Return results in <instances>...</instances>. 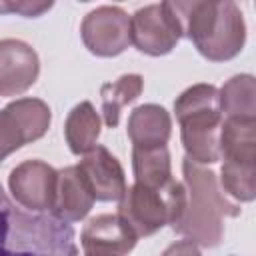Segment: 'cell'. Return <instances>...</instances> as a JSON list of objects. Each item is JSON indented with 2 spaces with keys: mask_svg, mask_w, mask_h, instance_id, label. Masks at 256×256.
<instances>
[{
  "mask_svg": "<svg viewBox=\"0 0 256 256\" xmlns=\"http://www.w3.org/2000/svg\"><path fill=\"white\" fill-rule=\"evenodd\" d=\"M186 208L174 232L182 234L196 246L214 248L224 238V220L240 214V204L230 200L218 184L216 172L188 158L182 162Z\"/></svg>",
  "mask_w": 256,
  "mask_h": 256,
  "instance_id": "6da1fadb",
  "label": "cell"
},
{
  "mask_svg": "<svg viewBox=\"0 0 256 256\" xmlns=\"http://www.w3.org/2000/svg\"><path fill=\"white\" fill-rule=\"evenodd\" d=\"M72 224L18 208L0 186V256H76Z\"/></svg>",
  "mask_w": 256,
  "mask_h": 256,
  "instance_id": "7a4b0ae2",
  "label": "cell"
},
{
  "mask_svg": "<svg viewBox=\"0 0 256 256\" xmlns=\"http://www.w3.org/2000/svg\"><path fill=\"white\" fill-rule=\"evenodd\" d=\"M182 36L210 62L238 56L246 42V24L236 2H170Z\"/></svg>",
  "mask_w": 256,
  "mask_h": 256,
  "instance_id": "3957f363",
  "label": "cell"
},
{
  "mask_svg": "<svg viewBox=\"0 0 256 256\" xmlns=\"http://www.w3.org/2000/svg\"><path fill=\"white\" fill-rule=\"evenodd\" d=\"M176 120L186 158L196 164H214L220 160L222 110L220 94L212 84H194L174 102Z\"/></svg>",
  "mask_w": 256,
  "mask_h": 256,
  "instance_id": "277c9868",
  "label": "cell"
},
{
  "mask_svg": "<svg viewBox=\"0 0 256 256\" xmlns=\"http://www.w3.org/2000/svg\"><path fill=\"white\" fill-rule=\"evenodd\" d=\"M186 208L184 182L170 180L164 186L132 184L118 202V216L132 228L136 238L152 236L166 224L176 226Z\"/></svg>",
  "mask_w": 256,
  "mask_h": 256,
  "instance_id": "5b68a950",
  "label": "cell"
},
{
  "mask_svg": "<svg viewBox=\"0 0 256 256\" xmlns=\"http://www.w3.org/2000/svg\"><path fill=\"white\" fill-rule=\"evenodd\" d=\"M52 120L50 106L38 98H18L0 110V162L28 142L42 138Z\"/></svg>",
  "mask_w": 256,
  "mask_h": 256,
  "instance_id": "8992f818",
  "label": "cell"
},
{
  "mask_svg": "<svg viewBox=\"0 0 256 256\" xmlns=\"http://www.w3.org/2000/svg\"><path fill=\"white\" fill-rule=\"evenodd\" d=\"M180 38V22L170 2L148 4L130 16V42L142 54L164 56L176 48Z\"/></svg>",
  "mask_w": 256,
  "mask_h": 256,
  "instance_id": "52a82bcc",
  "label": "cell"
},
{
  "mask_svg": "<svg viewBox=\"0 0 256 256\" xmlns=\"http://www.w3.org/2000/svg\"><path fill=\"white\" fill-rule=\"evenodd\" d=\"M80 36L90 54L102 58L118 56L132 44L130 16L118 6H98L84 16Z\"/></svg>",
  "mask_w": 256,
  "mask_h": 256,
  "instance_id": "ba28073f",
  "label": "cell"
},
{
  "mask_svg": "<svg viewBox=\"0 0 256 256\" xmlns=\"http://www.w3.org/2000/svg\"><path fill=\"white\" fill-rule=\"evenodd\" d=\"M58 170L42 160H24L12 168L8 188L14 200L28 212H50L56 196Z\"/></svg>",
  "mask_w": 256,
  "mask_h": 256,
  "instance_id": "9c48e42d",
  "label": "cell"
},
{
  "mask_svg": "<svg viewBox=\"0 0 256 256\" xmlns=\"http://www.w3.org/2000/svg\"><path fill=\"white\" fill-rule=\"evenodd\" d=\"M40 74L36 50L16 38L0 40V96H20L34 86Z\"/></svg>",
  "mask_w": 256,
  "mask_h": 256,
  "instance_id": "30bf717a",
  "label": "cell"
},
{
  "mask_svg": "<svg viewBox=\"0 0 256 256\" xmlns=\"http://www.w3.org/2000/svg\"><path fill=\"white\" fill-rule=\"evenodd\" d=\"M80 242L86 256H126L138 238L118 214H98L84 226Z\"/></svg>",
  "mask_w": 256,
  "mask_h": 256,
  "instance_id": "8fae6325",
  "label": "cell"
},
{
  "mask_svg": "<svg viewBox=\"0 0 256 256\" xmlns=\"http://www.w3.org/2000/svg\"><path fill=\"white\" fill-rule=\"evenodd\" d=\"M84 174L94 200L100 202H120L126 192V176L118 162V158L106 148L96 144L90 152H86L78 164Z\"/></svg>",
  "mask_w": 256,
  "mask_h": 256,
  "instance_id": "7c38bea8",
  "label": "cell"
},
{
  "mask_svg": "<svg viewBox=\"0 0 256 256\" xmlns=\"http://www.w3.org/2000/svg\"><path fill=\"white\" fill-rule=\"evenodd\" d=\"M94 194L80 172L78 164L68 166L64 170H58V182H56V196L54 206L50 210L52 216L72 224L80 222L94 206Z\"/></svg>",
  "mask_w": 256,
  "mask_h": 256,
  "instance_id": "4fadbf2b",
  "label": "cell"
},
{
  "mask_svg": "<svg viewBox=\"0 0 256 256\" xmlns=\"http://www.w3.org/2000/svg\"><path fill=\"white\" fill-rule=\"evenodd\" d=\"M126 132L132 148L166 146L172 132V118L158 104H142L130 112Z\"/></svg>",
  "mask_w": 256,
  "mask_h": 256,
  "instance_id": "5bb4252c",
  "label": "cell"
},
{
  "mask_svg": "<svg viewBox=\"0 0 256 256\" xmlns=\"http://www.w3.org/2000/svg\"><path fill=\"white\" fill-rule=\"evenodd\" d=\"M220 160L256 166V120L224 118L220 128Z\"/></svg>",
  "mask_w": 256,
  "mask_h": 256,
  "instance_id": "9a60e30c",
  "label": "cell"
},
{
  "mask_svg": "<svg viewBox=\"0 0 256 256\" xmlns=\"http://www.w3.org/2000/svg\"><path fill=\"white\" fill-rule=\"evenodd\" d=\"M100 114L90 102H80L76 104L64 124V136L68 142V148L76 156H84L90 152L100 136Z\"/></svg>",
  "mask_w": 256,
  "mask_h": 256,
  "instance_id": "2e32d148",
  "label": "cell"
},
{
  "mask_svg": "<svg viewBox=\"0 0 256 256\" xmlns=\"http://www.w3.org/2000/svg\"><path fill=\"white\" fill-rule=\"evenodd\" d=\"M220 110L224 118L256 120V82L250 74L232 76L220 90Z\"/></svg>",
  "mask_w": 256,
  "mask_h": 256,
  "instance_id": "e0dca14e",
  "label": "cell"
},
{
  "mask_svg": "<svg viewBox=\"0 0 256 256\" xmlns=\"http://www.w3.org/2000/svg\"><path fill=\"white\" fill-rule=\"evenodd\" d=\"M144 88V80L140 74H124L114 82H106L100 88L102 96V118L108 128H116L120 122L122 108L134 102Z\"/></svg>",
  "mask_w": 256,
  "mask_h": 256,
  "instance_id": "ac0fdd59",
  "label": "cell"
},
{
  "mask_svg": "<svg viewBox=\"0 0 256 256\" xmlns=\"http://www.w3.org/2000/svg\"><path fill=\"white\" fill-rule=\"evenodd\" d=\"M134 180L142 186H164L172 180L170 154L166 146L132 148Z\"/></svg>",
  "mask_w": 256,
  "mask_h": 256,
  "instance_id": "d6986e66",
  "label": "cell"
},
{
  "mask_svg": "<svg viewBox=\"0 0 256 256\" xmlns=\"http://www.w3.org/2000/svg\"><path fill=\"white\" fill-rule=\"evenodd\" d=\"M52 8V2H0V12H12L26 18H36Z\"/></svg>",
  "mask_w": 256,
  "mask_h": 256,
  "instance_id": "ffe728a7",
  "label": "cell"
},
{
  "mask_svg": "<svg viewBox=\"0 0 256 256\" xmlns=\"http://www.w3.org/2000/svg\"><path fill=\"white\" fill-rule=\"evenodd\" d=\"M162 256H202V254H200V250H198V246L194 242H190V240L184 238V240L172 242L162 252Z\"/></svg>",
  "mask_w": 256,
  "mask_h": 256,
  "instance_id": "44dd1931",
  "label": "cell"
}]
</instances>
